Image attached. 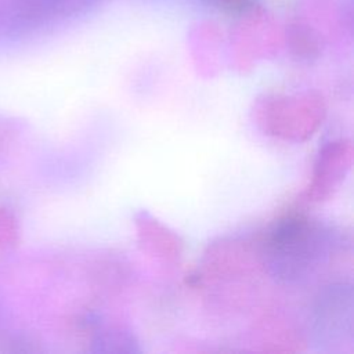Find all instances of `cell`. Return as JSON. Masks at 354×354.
I'll return each mask as SVG.
<instances>
[{"label":"cell","mask_w":354,"mask_h":354,"mask_svg":"<svg viewBox=\"0 0 354 354\" xmlns=\"http://www.w3.org/2000/svg\"><path fill=\"white\" fill-rule=\"evenodd\" d=\"M25 123L19 119L0 113V153H6L11 149L14 142L22 136Z\"/></svg>","instance_id":"2"},{"label":"cell","mask_w":354,"mask_h":354,"mask_svg":"<svg viewBox=\"0 0 354 354\" xmlns=\"http://www.w3.org/2000/svg\"><path fill=\"white\" fill-rule=\"evenodd\" d=\"M19 241V223L17 216L6 207H0V250L14 248Z\"/></svg>","instance_id":"1"},{"label":"cell","mask_w":354,"mask_h":354,"mask_svg":"<svg viewBox=\"0 0 354 354\" xmlns=\"http://www.w3.org/2000/svg\"><path fill=\"white\" fill-rule=\"evenodd\" d=\"M44 1L54 11L66 12V11H76L77 8L88 4L91 0H44Z\"/></svg>","instance_id":"3"}]
</instances>
